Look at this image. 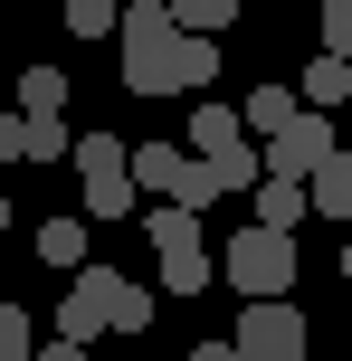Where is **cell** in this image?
Instances as JSON below:
<instances>
[{"mask_svg": "<svg viewBox=\"0 0 352 361\" xmlns=\"http://www.w3.org/2000/svg\"><path fill=\"white\" fill-rule=\"evenodd\" d=\"M124 86L133 95H200L219 76V38L210 29H181L171 0H124Z\"/></svg>", "mask_w": 352, "mask_h": 361, "instance_id": "1", "label": "cell"}, {"mask_svg": "<svg viewBox=\"0 0 352 361\" xmlns=\"http://www.w3.org/2000/svg\"><path fill=\"white\" fill-rule=\"evenodd\" d=\"M57 333H76V343H95V333H152V295L124 286L114 267H76L67 305H57Z\"/></svg>", "mask_w": 352, "mask_h": 361, "instance_id": "2", "label": "cell"}, {"mask_svg": "<svg viewBox=\"0 0 352 361\" xmlns=\"http://www.w3.org/2000/svg\"><path fill=\"white\" fill-rule=\"evenodd\" d=\"M133 180H143V200H181V209L229 200L219 171H210V152H190V143H133Z\"/></svg>", "mask_w": 352, "mask_h": 361, "instance_id": "3", "label": "cell"}, {"mask_svg": "<svg viewBox=\"0 0 352 361\" xmlns=\"http://www.w3.org/2000/svg\"><path fill=\"white\" fill-rule=\"evenodd\" d=\"M219 276L238 295H296V228H238L229 238V257H219Z\"/></svg>", "mask_w": 352, "mask_h": 361, "instance_id": "4", "label": "cell"}, {"mask_svg": "<svg viewBox=\"0 0 352 361\" xmlns=\"http://www.w3.org/2000/svg\"><path fill=\"white\" fill-rule=\"evenodd\" d=\"M143 238L162 247V295H200L210 286V247H200V209H181V200H152Z\"/></svg>", "mask_w": 352, "mask_h": 361, "instance_id": "5", "label": "cell"}, {"mask_svg": "<svg viewBox=\"0 0 352 361\" xmlns=\"http://www.w3.org/2000/svg\"><path fill=\"white\" fill-rule=\"evenodd\" d=\"M229 343H238V361H305V314L286 295H248Z\"/></svg>", "mask_w": 352, "mask_h": 361, "instance_id": "6", "label": "cell"}, {"mask_svg": "<svg viewBox=\"0 0 352 361\" xmlns=\"http://www.w3.org/2000/svg\"><path fill=\"white\" fill-rule=\"evenodd\" d=\"M324 162H334V114H324V105H305L286 133H267V171H286V180H315Z\"/></svg>", "mask_w": 352, "mask_h": 361, "instance_id": "7", "label": "cell"}, {"mask_svg": "<svg viewBox=\"0 0 352 361\" xmlns=\"http://www.w3.org/2000/svg\"><path fill=\"white\" fill-rule=\"evenodd\" d=\"M257 219H267V228H305V219H315V180L267 171V180H257Z\"/></svg>", "mask_w": 352, "mask_h": 361, "instance_id": "8", "label": "cell"}, {"mask_svg": "<svg viewBox=\"0 0 352 361\" xmlns=\"http://www.w3.org/2000/svg\"><path fill=\"white\" fill-rule=\"evenodd\" d=\"M19 162H76L67 114H19Z\"/></svg>", "mask_w": 352, "mask_h": 361, "instance_id": "9", "label": "cell"}, {"mask_svg": "<svg viewBox=\"0 0 352 361\" xmlns=\"http://www.w3.org/2000/svg\"><path fill=\"white\" fill-rule=\"evenodd\" d=\"M296 95H305V105H324V114H334L343 95H352V57H343V48H324L315 67H305V86H296Z\"/></svg>", "mask_w": 352, "mask_h": 361, "instance_id": "10", "label": "cell"}, {"mask_svg": "<svg viewBox=\"0 0 352 361\" xmlns=\"http://www.w3.org/2000/svg\"><path fill=\"white\" fill-rule=\"evenodd\" d=\"M315 219H343V228H352V152L343 143H334V162L315 171Z\"/></svg>", "mask_w": 352, "mask_h": 361, "instance_id": "11", "label": "cell"}, {"mask_svg": "<svg viewBox=\"0 0 352 361\" xmlns=\"http://www.w3.org/2000/svg\"><path fill=\"white\" fill-rule=\"evenodd\" d=\"M229 143H248V114H229V105H190V152H229Z\"/></svg>", "mask_w": 352, "mask_h": 361, "instance_id": "12", "label": "cell"}, {"mask_svg": "<svg viewBox=\"0 0 352 361\" xmlns=\"http://www.w3.org/2000/svg\"><path fill=\"white\" fill-rule=\"evenodd\" d=\"M76 171H86V180H124V171H133V143H114V133H76Z\"/></svg>", "mask_w": 352, "mask_h": 361, "instance_id": "13", "label": "cell"}, {"mask_svg": "<svg viewBox=\"0 0 352 361\" xmlns=\"http://www.w3.org/2000/svg\"><path fill=\"white\" fill-rule=\"evenodd\" d=\"M38 257H48V267H86V219H38Z\"/></svg>", "mask_w": 352, "mask_h": 361, "instance_id": "14", "label": "cell"}, {"mask_svg": "<svg viewBox=\"0 0 352 361\" xmlns=\"http://www.w3.org/2000/svg\"><path fill=\"white\" fill-rule=\"evenodd\" d=\"M296 114H305V95H296V86H277V76H267L257 95H248V124H257V133H286Z\"/></svg>", "mask_w": 352, "mask_h": 361, "instance_id": "15", "label": "cell"}, {"mask_svg": "<svg viewBox=\"0 0 352 361\" xmlns=\"http://www.w3.org/2000/svg\"><path fill=\"white\" fill-rule=\"evenodd\" d=\"M19 114H67V67H29L19 76Z\"/></svg>", "mask_w": 352, "mask_h": 361, "instance_id": "16", "label": "cell"}, {"mask_svg": "<svg viewBox=\"0 0 352 361\" xmlns=\"http://www.w3.org/2000/svg\"><path fill=\"white\" fill-rule=\"evenodd\" d=\"M133 200H143V180H86V219H133Z\"/></svg>", "mask_w": 352, "mask_h": 361, "instance_id": "17", "label": "cell"}, {"mask_svg": "<svg viewBox=\"0 0 352 361\" xmlns=\"http://www.w3.org/2000/svg\"><path fill=\"white\" fill-rule=\"evenodd\" d=\"M171 10H181V29H210V38H219L229 19L248 10V0H171Z\"/></svg>", "mask_w": 352, "mask_h": 361, "instance_id": "18", "label": "cell"}, {"mask_svg": "<svg viewBox=\"0 0 352 361\" xmlns=\"http://www.w3.org/2000/svg\"><path fill=\"white\" fill-rule=\"evenodd\" d=\"M67 29L76 38H114L124 19H114V0H67Z\"/></svg>", "mask_w": 352, "mask_h": 361, "instance_id": "19", "label": "cell"}, {"mask_svg": "<svg viewBox=\"0 0 352 361\" xmlns=\"http://www.w3.org/2000/svg\"><path fill=\"white\" fill-rule=\"evenodd\" d=\"M0 361H29V314L0 305Z\"/></svg>", "mask_w": 352, "mask_h": 361, "instance_id": "20", "label": "cell"}, {"mask_svg": "<svg viewBox=\"0 0 352 361\" xmlns=\"http://www.w3.org/2000/svg\"><path fill=\"white\" fill-rule=\"evenodd\" d=\"M324 48L352 57V0H324Z\"/></svg>", "mask_w": 352, "mask_h": 361, "instance_id": "21", "label": "cell"}, {"mask_svg": "<svg viewBox=\"0 0 352 361\" xmlns=\"http://www.w3.org/2000/svg\"><path fill=\"white\" fill-rule=\"evenodd\" d=\"M38 361H86V343H76V333H57V343L38 352Z\"/></svg>", "mask_w": 352, "mask_h": 361, "instance_id": "22", "label": "cell"}, {"mask_svg": "<svg viewBox=\"0 0 352 361\" xmlns=\"http://www.w3.org/2000/svg\"><path fill=\"white\" fill-rule=\"evenodd\" d=\"M0 162H19V114H0Z\"/></svg>", "mask_w": 352, "mask_h": 361, "instance_id": "23", "label": "cell"}, {"mask_svg": "<svg viewBox=\"0 0 352 361\" xmlns=\"http://www.w3.org/2000/svg\"><path fill=\"white\" fill-rule=\"evenodd\" d=\"M190 361H238V343H200V352H190Z\"/></svg>", "mask_w": 352, "mask_h": 361, "instance_id": "24", "label": "cell"}, {"mask_svg": "<svg viewBox=\"0 0 352 361\" xmlns=\"http://www.w3.org/2000/svg\"><path fill=\"white\" fill-rule=\"evenodd\" d=\"M343 286H352V238H343Z\"/></svg>", "mask_w": 352, "mask_h": 361, "instance_id": "25", "label": "cell"}, {"mask_svg": "<svg viewBox=\"0 0 352 361\" xmlns=\"http://www.w3.org/2000/svg\"><path fill=\"white\" fill-rule=\"evenodd\" d=\"M0 238H10V200H0Z\"/></svg>", "mask_w": 352, "mask_h": 361, "instance_id": "26", "label": "cell"}]
</instances>
